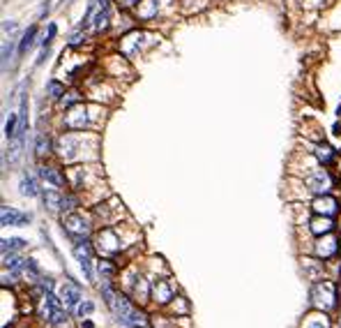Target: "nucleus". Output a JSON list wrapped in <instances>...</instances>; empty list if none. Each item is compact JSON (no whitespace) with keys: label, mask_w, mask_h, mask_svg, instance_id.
Returning a JSON list of instances; mask_svg holds the SVG:
<instances>
[{"label":"nucleus","mask_w":341,"mask_h":328,"mask_svg":"<svg viewBox=\"0 0 341 328\" xmlns=\"http://www.w3.org/2000/svg\"><path fill=\"white\" fill-rule=\"evenodd\" d=\"M55 32H58V26H55V23H49L46 35H44V39H42V49H51V44H53V39H55Z\"/></svg>","instance_id":"a878e982"},{"label":"nucleus","mask_w":341,"mask_h":328,"mask_svg":"<svg viewBox=\"0 0 341 328\" xmlns=\"http://www.w3.org/2000/svg\"><path fill=\"white\" fill-rule=\"evenodd\" d=\"M30 222V213H21L12 206L0 208V224L2 227H26Z\"/></svg>","instance_id":"0eeeda50"},{"label":"nucleus","mask_w":341,"mask_h":328,"mask_svg":"<svg viewBox=\"0 0 341 328\" xmlns=\"http://www.w3.org/2000/svg\"><path fill=\"white\" fill-rule=\"evenodd\" d=\"M16 132H19V114L16 111H9L7 120H5V137L12 141L16 137Z\"/></svg>","instance_id":"6ab92c4d"},{"label":"nucleus","mask_w":341,"mask_h":328,"mask_svg":"<svg viewBox=\"0 0 341 328\" xmlns=\"http://www.w3.org/2000/svg\"><path fill=\"white\" fill-rule=\"evenodd\" d=\"M99 111H104L99 107V102H95V104L79 102L76 107L65 109L62 125H65V130H72V132H90L95 127V118H97Z\"/></svg>","instance_id":"f03ea898"},{"label":"nucleus","mask_w":341,"mask_h":328,"mask_svg":"<svg viewBox=\"0 0 341 328\" xmlns=\"http://www.w3.org/2000/svg\"><path fill=\"white\" fill-rule=\"evenodd\" d=\"M60 298H62V303H65L67 307H79L83 294H81V289H79L76 284L65 282V284H62V289H60Z\"/></svg>","instance_id":"9d476101"},{"label":"nucleus","mask_w":341,"mask_h":328,"mask_svg":"<svg viewBox=\"0 0 341 328\" xmlns=\"http://www.w3.org/2000/svg\"><path fill=\"white\" fill-rule=\"evenodd\" d=\"M309 229L316 234V236H320V234H330V231L334 229V222L332 217H325V215H318L316 220H311Z\"/></svg>","instance_id":"ddd939ff"},{"label":"nucleus","mask_w":341,"mask_h":328,"mask_svg":"<svg viewBox=\"0 0 341 328\" xmlns=\"http://www.w3.org/2000/svg\"><path fill=\"white\" fill-rule=\"evenodd\" d=\"M35 37H37V26H30L28 30L23 32L21 42H19V56H26L35 46Z\"/></svg>","instance_id":"4468645a"},{"label":"nucleus","mask_w":341,"mask_h":328,"mask_svg":"<svg viewBox=\"0 0 341 328\" xmlns=\"http://www.w3.org/2000/svg\"><path fill=\"white\" fill-rule=\"evenodd\" d=\"M62 298L53 296L51 291H46L44 294V303H42V317H44L51 326H58V324H62L65 321V312H62Z\"/></svg>","instance_id":"20e7f679"},{"label":"nucleus","mask_w":341,"mask_h":328,"mask_svg":"<svg viewBox=\"0 0 341 328\" xmlns=\"http://www.w3.org/2000/svg\"><path fill=\"white\" fill-rule=\"evenodd\" d=\"M152 294H155V300L157 303H168L171 298H173V287L168 280H157V282L152 284Z\"/></svg>","instance_id":"9b49d317"},{"label":"nucleus","mask_w":341,"mask_h":328,"mask_svg":"<svg viewBox=\"0 0 341 328\" xmlns=\"http://www.w3.org/2000/svg\"><path fill=\"white\" fill-rule=\"evenodd\" d=\"M92 310H95V305H92L90 300H85V303H79V307H76L79 317H85V314H90Z\"/></svg>","instance_id":"c85d7f7f"},{"label":"nucleus","mask_w":341,"mask_h":328,"mask_svg":"<svg viewBox=\"0 0 341 328\" xmlns=\"http://www.w3.org/2000/svg\"><path fill=\"white\" fill-rule=\"evenodd\" d=\"M39 176L44 178L46 183L53 185V187H65V183H67V176L62 174L58 167H53V164H42L39 167Z\"/></svg>","instance_id":"1a4fd4ad"},{"label":"nucleus","mask_w":341,"mask_h":328,"mask_svg":"<svg viewBox=\"0 0 341 328\" xmlns=\"http://www.w3.org/2000/svg\"><path fill=\"white\" fill-rule=\"evenodd\" d=\"M113 2H115V5H118L120 9H134L138 2H141V0H113Z\"/></svg>","instance_id":"c756f323"},{"label":"nucleus","mask_w":341,"mask_h":328,"mask_svg":"<svg viewBox=\"0 0 341 328\" xmlns=\"http://www.w3.org/2000/svg\"><path fill=\"white\" fill-rule=\"evenodd\" d=\"M62 2H65V5H67V2H72V0H62Z\"/></svg>","instance_id":"f704fd0d"},{"label":"nucleus","mask_w":341,"mask_h":328,"mask_svg":"<svg viewBox=\"0 0 341 328\" xmlns=\"http://www.w3.org/2000/svg\"><path fill=\"white\" fill-rule=\"evenodd\" d=\"M76 259H79V264H81V268H83L85 280H92V257L90 254H85V257H76Z\"/></svg>","instance_id":"bb28decb"},{"label":"nucleus","mask_w":341,"mask_h":328,"mask_svg":"<svg viewBox=\"0 0 341 328\" xmlns=\"http://www.w3.org/2000/svg\"><path fill=\"white\" fill-rule=\"evenodd\" d=\"M12 51H14V39L9 37L2 42V69H7V62L12 58Z\"/></svg>","instance_id":"393cba45"},{"label":"nucleus","mask_w":341,"mask_h":328,"mask_svg":"<svg viewBox=\"0 0 341 328\" xmlns=\"http://www.w3.org/2000/svg\"><path fill=\"white\" fill-rule=\"evenodd\" d=\"M304 185L309 187L314 194H327L330 192V187H332V178L327 176V171H314V174H309L307 178H304Z\"/></svg>","instance_id":"423d86ee"},{"label":"nucleus","mask_w":341,"mask_h":328,"mask_svg":"<svg viewBox=\"0 0 341 328\" xmlns=\"http://www.w3.org/2000/svg\"><path fill=\"white\" fill-rule=\"evenodd\" d=\"M53 148H55V144L51 141V137L44 134V132H39L37 139H35V155H37V157H44V155H49Z\"/></svg>","instance_id":"f8f14e48"},{"label":"nucleus","mask_w":341,"mask_h":328,"mask_svg":"<svg viewBox=\"0 0 341 328\" xmlns=\"http://www.w3.org/2000/svg\"><path fill=\"white\" fill-rule=\"evenodd\" d=\"M19 190H21L23 197H37L39 190H37V183L30 174H23L21 176V183H19Z\"/></svg>","instance_id":"dca6fc26"},{"label":"nucleus","mask_w":341,"mask_h":328,"mask_svg":"<svg viewBox=\"0 0 341 328\" xmlns=\"http://www.w3.org/2000/svg\"><path fill=\"white\" fill-rule=\"evenodd\" d=\"M65 84H60L58 79H51V81H46V95L51 99H60L65 95Z\"/></svg>","instance_id":"aec40b11"},{"label":"nucleus","mask_w":341,"mask_h":328,"mask_svg":"<svg viewBox=\"0 0 341 328\" xmlns=\"http://www.w3.org/2000/svg\"><path fill=\"white\" fill-rule=\"evenodd\" d=\"M159 42V35L152 30H145V28H134V30L125 32L118 42V51H120L125 58H138L143 56L145 51H150L152 46H157Z\"/></svg>","instance_id":"f257e3e1"},{"label":"nucleus","mask_w":341,"mask_h":328,"mask_svg":"<svg viewBox=\"0 0 341 328\" xmlns=\"http://www.w3.org/2000/svg\"><path fill=\"white\" fill-rule=\"evenodd\" d=\"M76 206H79V199L74 194H62V210L72 213V210H76Z\"/></svg>","instance_id":"cd10ccee"},{"label":"nucleus","mask_w":341,"mask_h":328,"mask_svg":"<svg viewBox=\"0 0 341 328\" xmlns=\"http://www.w3.org/2000/svg\"><path fill=\"white\" fill-rule=\"evenodd\" d=\"M49 12H51V5H49V0H46L44 5H42V9H39V19H44Z\"/></svg>","instance_id":"2f4dec72"},{"label":"nucleus","mask_w":341,"mask_h":328,"mask_svg":"<svg viewBox=\"0 0 341 328\" xmlns=\"http://www.w3.org/2000/svg\"><path fill=\"white\" fill-rule=\"evenodd\" d=\"M339 240H337V238H325V240H323V238H320L318 240V247H316V252H318V257H323V259H327V257H332L334 252H337V247H339Z\"/></svg>","instance_id":"f3484780"},{"label":"nucleus","mask_w":341,"mask_h":328,"mask_svg":"<svg viewBox=\"0 0 341 328\" xmlns=\"http://www.w3.org/2000/svg\"><path fill=\"white\" fill-rule=\"evenodd\" d=\"M208 2L210 0H178V9H182V14H196L208 7Z\"/></svg>","instance_id":"2eb2a0df"},{"label":"nucleus","mask_w":341,"mask_h":328,"mask_svg":"<svg viewBox=\"0 0 341 328\" xmlns=\"http://www.w3.org/2000/svg\"><path fill=\"white\" fill-rule=\"evenodd\" d=\"M178 9V0H141L134 7V16L143 23H155L171 19Z\"/></svg>","instance_id":"7ed1b4c3"},{"label":"nucleus","mask_w":341,"mask_h":328,"mask_svg":"<svg viewBox=\"0 0 341 328\" xmlns=\"http://www.w3.org/2000/svg\"><path fill=\"white\" fill-rule=\"evenodd\" d=\"M65 231H67L69 236L74 238H88V234H90V224H88V220H83V215L79 213H67L65 215Z\"/></svg>","instance_id":"39448f33"},{"label":"nucleus","mask_w":341,"mask_h":328,"mask_svg":"<svg viewBox=\"0 0 341 328\" xmlns=\"http://www.w3.org/2000/svg\"><path fill=\"white\" fill-rule=\"evenodd\" d=\"M79 102H83V95H81V92H79V90H69V92H65V95H62V97H60V104H62V107H65V109H72V107H76Z\"/></svg>","instance_id":"b1692460"},{"label":"nucleus","mask_w":341,"mask_h":328,"mask_svg":"<svg viewBox=\"0 0 341 328\" xmlns=\"http://www.w3.org/2000/svg\"><path fill=\"white\" fill-rule=\"evenodd\" d=\"M2 254H7V252H16V250H23L26 247V240L23 238H2Z\"/></svg>","instance_id":"5701e85b"},{"label":"nucleus","mask_w":341,"mask_h":328,"mask_svg":"<svg viewBox=\"0 0 341 328\" xmlns=\"http://www.w3.org/2000/svg\"><path fill=\"white\" fill-rule=\"evenodd\" d=\"M311 328H325V326H323V324H314V326H311Z\"/></svg>","instance_id":"72a5a7b5"},{"label":"nucleus","mask_w":341,"mask_h":328,"mask_svg":"<svg viewBox=\"0 0 341 328\" xmlns=\"http://www.w3.org/2000/svg\"><path fill=\"white\" fill-rule=\"evenodd\" d=\"M42 199H44V206L49 210H62V194H58L55 190H46Z\"/></svg>","instance_id":"a211bd4d"},{"label":"nucleus","mask_w":341,"mask_h":328,"mask_svg":"<svg viewBox=\"0 0 341 328\" xmlns=\"http://www.w3.org/2000/svg\"><path fill=\"white\" fill-rule=\"evenodd\" d=\"M314 213L318 215H325V217H334V215L339 213V204H337V199H332L330 194H320V197L314 199Z\"/></svg>","instance_id":"6e6552de"},{"label":"nucleus","mask_w":341,"mask_h":328,"mask_svg":"<svg viewBox=\"0 0 341 328\" xmlns=\"http://www.w3.org/2000/svg\"><path fill=\"white\" fill-rule=\"evenodd\" d=\"M314 153H316V157H318L320 162H323V164H332V160H334V150L332 148H330V146L327 144H318L316 146V150H314Z\"/></svg>","instance_id":"412c9836"},{"label":"nucleus","mask_w":341,"mask_h":328,"mask_svg":"<svg viewBox=\"0 0 341 328\" xmlns=\"http://www.w3.org/2000/svg\"><path fill=\"white\" fill-rule=\"evenodd\" d=\"M88 35H90V32L85 30V28H79V30L72 32V37H69L67 46H69V49H79V46H83L85 39H88Z\"/></svg>","instance_id":"4be33fe9"},{"label":"nucleus","mask_w":341,"mask_h":328,"mask_svg":"<svg viewBox=\"0 0 341 328\" xmlns=\"http://www.w3.org/2000/svg\"><path fill=\"white\" fill-rule=\"evenodd\" d=\"M302 5H307V7H320L323 0H302Z\"/></svg>","instance_id":"473e14b6"},{"label":"nucleus","mask_w":341,"mask_h":328,"mask_svg":"<svg viewBox=\"0 0 341 328\" xmlns=\"http://www.w3.org/2000/svg\"><path fill=\"white\" fill-rule=\"evenodd\" d=\"M2 30L9 32V37H12V35L16 32V21H9V19H7V21L2 23Z\"/></svg>","instance_id":"7c9ffc66"}]
</instances>
